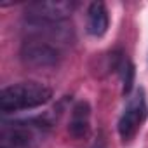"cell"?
I'll list each match as a JSON object with an SVG mask.
<instances>
[{"label": "cell", "instance_id": "6da1fadb", "mask_svg": "<svg viewBox=\"0 0 148 148\" xmlns=\"http://www.w3.org/2000/svg\"><path fill=\"white\" fill-rule=\"evenodd\" d=\"M52 91L40 82H19L2 89L0 92V110L4 113L38 108L49 103Z\"/></svg>", "mask_w": 148, "mask_h": 148}, {"label": "cell", "instance_id": "7a4b0ae2", "mask_svg": "<svg viewBox=\"0 0 148 148\" xmlns=\"http://www.w3.org/2000/svg\"><path fill=\"white\" fill-rule=\"evenodd\" d=\"M47 129L49 124L40 119L4 120L0 124V148H32L37 138Z\"/></svg>", "mask_w": 148, "mask_h": 148}, {"label": "cell", "instance_id": "3957f363", "mask_svg": "<svg viewBox=\"0 0 148 148\" xmlns=\"http://www.w3.org/2000/svg\"><path fill=\"white\" fill-rule=\"evenodd\" d=\"M19 58L25 64L33 68H56L61 63L63 54L58 44L28 37L19 49Z\"/></svg>", "mask_w": 148, "mask_h": 148}, {"label": "cell", "instance_id": "277c9868", "mask_svg": "<svg viewBox=\"0 0 148 148\" xmlns=\"http://www.w3.org/2000/svg\"><path fill=\"white\" fill-rule=\"evenodd\" d=\"M75 7L77 4L68 2V0H40V2H33L26 7L25 21L66 23Z\"/></svg>", "mask_w": 148, "mask_h": 148}, {"label": "cell", "instance_id": "5b68a950", "mask_svg": "<svg viewBox=\"0 0 148 148\" xmlns=\"http://www.w3.org/2000/svg\"><path fill=\"white\" fill-rule=\"evenodd\" d=\"M148 108H146V99H145V92L143 89L136 91V94L132 98H129L120 119H119V134L122 138V141H131L136 132L139 131V127L143 125L145 119H146Z\"/></svg>", "mask_w": 148, "mask_h": 148}, {"label": "cell", "instance_id": "8992f818", "mask_svg": "<svg viewBox=\"0 0 148 148\" xmlns=\"http://www.w3.org/2000/svg\"><path fill=\"white\" fill-rule=\"evenodd\" d=\"M91 131V106L87 101H77L71 108L68 132L73 139H84Z\"/></svg>", "mask_w": 148, "mask_h": 148}, {"label": "cell", "instance_id": "52a82bcc", "mask_svg": "<svg viewBox=\"0 0 148 148\" xmlns=\"http://www.w3.org/2000/svg\"><path fill=\"white\" fill-rule=\"evenodd\" d=\"M87 32L92 37H103L110 25L108 9L103 2H92L87 9Z\"/></svg>", "mask_w": 148, "mask_h": 148}, {"label": "cell", "instance_id": "ba28073f", "mask_svg": "<svg viewBox=\"0 0 148 148\" xmlns=\"http://www.w3.org/2000/svg\"><path fill=\"white\" fill-rule=\"evenodd\" d=\"M119 73L122 77V92L127 96L132 91V84H134V66L127 58H124V61L119 68Z\"/></svg>", "mask_w": 148, "mask_h": 148}, {"label": "cell", "instance_id": "9c48e42d", "mask_svg": "<svg viewBox=\"0 0 148 148\" xmlns=\"http://www.w3.org/2000/svg\"><path fill=\"white\" fill-rule=\"evenodd\" d=\"M89 148H106V141H105V138H101V136H99V138H98L91 146H89Z\"/></svg>", "mask_w": 148, "mask_h": 148}]
</instances>
